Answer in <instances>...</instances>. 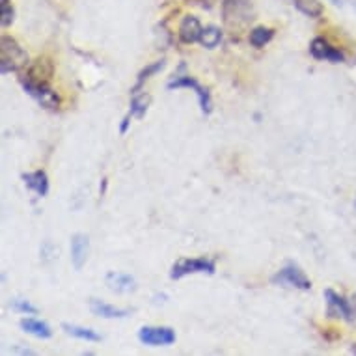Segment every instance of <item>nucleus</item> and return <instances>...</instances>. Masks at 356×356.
I'll list each match as a JSON object with an SVG mask.
<instances>
[{
    "label": "nucleus",
    "mask_w": 356,
    "mask_h": 356,
    "mask_svg": "<svg viewBox=\"0 0 356 356\" xmlns=\"http://www.w3.org/2000/svg\"><path fill=\"white\" fill-rule=\"evenodd\" d=\"M273 284L282 287H293V289H300V291H308L312 289V280H309L306 273H304L298 265L295 263H287L286 267H282L275 276H273Z\"/></svg>",
    "instance_id": "20e7f679"
},
{
    "label": "nucleus",
    "mask_w": 356,
    "mask_h": 356,
    "mask_svg": "<svg viewBox=\"0 0 356 356\" xmlns=\"http://www.w3.org/2000/svg\"><path fill=\"white\" fill-rule=\"evenodd\" d=\"M202 32H204V29H202L198 17H194V15H185L183 17L181 24H179V40L183 43H187V45L196 43L202 38Z\"/></svg>",
    "instance_id": "ddd939ff"
},
{
    "label": "nucleus",
    "mask_w": 356,
    "mask_h": 356,
    "mask_svg": "<svg viewBox=\"0 0 356 356\" xmlns=\"http://www.w3.org/2000/svg\"><path fill=\"white\" fill-rule=\"evenodd\" d=\"M90 309H92L94 316L103 317V319H123V317H127L133 312V309L129 308H118V306H112V304L97 300V298L90 300Z\"/></svg>",
    "instance_id": "9b49d317"
},
{
    "label": "nucleus",
    "mask_w": 356,
    "mask_h": 356,
    "mask_svg": "<svg viewBox=\"0 0 356 356\" xmlns=\"http://www.w3.org/2000/svg\"><path fill=\"white\" fill-rule=\"evenodd\" d=\"M330 2H332L334 6H341L343 4V0H330Z\"/></svg>",
    "instance_id": "393cba45"
},
{
    "label": "nucleus",
    "mask_w": 356,
    "mask_h": 356,
    "mask_svg": "<svg viewBox=\"0 0 356 356\" xmlns=\"http://www.w3.org/2000/svg\"><path fill=\"white\" fill-rule=\"evenodd\" d=\"M152 103V97L146 94H133V99H131V108H129V116L131 118H144L147 112V106Z\"/></svg>",
    "instance_id": "a211bd4d"
},
{
    "label": "nucleus",
    "mask_w": 356,
    "mask_h": 356,
    "mask_svg": "<svg viewBox=\"0 0 356 356\" xmlns=\"http://www.w3.org/2000/svg\"><path fill=\"white\" fill-rule=\"evenodd\" d=\"M129 123H131V116H125L123 118V122H122V127H120V133H122V135H125V133H127V127H129Z\"/></svg>",
    "instance_id": "b1692460"
},
{
    "label": "nucleus",
    "mask_w": 356,
    "mask_h": 356,
    "mask_svg": "<svg viewBox=\"0 0 356 356\" xmlns=\"http://www.w3.org/2000/svg\"><path fill=\"white\" fill-rule=\"evenodd\" d=\"M222 41V30L218 26H205L204 32H202V38H200V43L204 45L205 49H215L218 43Z\"/></svg>",
    "instance_id": "412c9836"
},
{
    "label": "nucleus",
    "mask_w": 356,
    "mask_h": 356,
    "mask_svg": "<svg viewBox=\"0 0 356 356\" xmlns=\"http://www.w3.org/2000/svg\"><path fill=\"white\" fill-rule=\"evenodd\" d=\"M293 4H295L298 12L312 19L319 17L323 13V4L319 0H293Z\"/></svg>",
    "instance_id": "aec40b11"
},
{
    "label": "nucleus",
    "mask_w": 356,
    "mask_h": 356,
    "mask_svg": "<svg viewBox=\"0 0 356 356\" xmlns=\"http://www.w3.org/2000/svg\"><path fill=\"white\" fill-rule=\"evenodd\" d=\"M29 65V54L17 41L10 35H2L0 40V73H17Z\"/></svg>",
    "instance_id": "f257e3e1"
},
{
    "label": "nucleus",
    "mask_w": 356,
    "mask_h": 356,
    "mask_svg": "<svg viewBox=\"0 0 356 356\" xmlns=\"http://www.w3.org/2000/svg\"><path fill=\"white\" fill-rule=\"evenodd\" d=\"M106 286L111 291H116V293H135L136 291V280L133 278L131 275H125V273H108L105 278Z\"/></svg>",
    "instance_id": "f8f14e48"
},
{
    "label": "nucleus",
    "mask_w": 356,
    "mask_h": 356,
    "mask_svg": "<svg viewBox=\"0 0 356 356\" xmlns=\"http://www.w3.org/2000/svg\"><path fill=\"white\" fill-rule=\"evenodd\" d=\"M62 328L65 330V334H70L76 339H84V341H101V336L92 328L79 327V325H70V323H64Z\"/></svg>",
    "instance_id": "f3484780"
},
{
    "label": "nucleus",
    "mask_w": 356,
    "mask_h": 356,
    "mask_svg": "<svg viewBox=\"0 0 356 356\" xmlns=\"http://www.w3.org/2000/svg\"><path fill=\"white\" fill-rule=\"evenodd\" d=\"M13 23V6L12 0H0V24L6 29Z\"/></svg>",
    "instance_id": "4be33fe9"
},
{
    "label": "nucleus",
    "mask_w": 356,
    "mask_h": 356,
    "mask_svg": "<svg viewBox=\"0 0 356 356\" xmlns=\"http://www.w3.org/2000/svg\"><path fill=\"white\" fill-rule=\"evenodd\" d=\"M21 328H23L26 334H32L35 338H41V339H49L53 336V330L49 327L47 323L41 321V319H35V317H24L21 319Z\"/></svg>",
    "instance_id": "2eb2a0df"
},
{
    "label": "nucleus",
    "mask_w": 356,
    "mask_h": 356,
    "mask_svg": "<svg viewBox=\"0 0 356 356\" xmlns=\"http://www.w3.org/2000/svg\"><path fill=\"white\" fill-rule=\"evenodd\" d=\"M175 338V330L170 327H142L138 332V339L147 347H168Z\"/></svg>",
    "instance_id": "423d86ee"
},
{
    "label": "nucleus",
    "mask_w": 356,
    "mask_h": 356,
    "mask_svg": "<svg viewBox=\"0 0 356 356\" xmlns=\"http://www.w3.org/2000/svg\"><path fill=\"white\" fill-rule=\"evenodd\" d=\"M175 88H191V90H194V94L198 95L200 108H202V112H204V114H211V112H213V101H211L209 90L202 86L194 76L191 75L175 76L174 81L168 82V90H175Z\"/></svg>",
    "instance_id": "39448f33"
},
{
    "label": "nucleus",
    "mask_w": 356,
    "mask_h": 356,
    "mask_svg": "<svg viewBox=\"0 0 356 356\" xmlns=\"http://www.w3.org/2000/svg\"><path fill=\"white\" fill-rule=\"evenodd\" d=\"M273 38H275V30L267 29V26H256V29L250 30V34H248L250 45L256 49L265 47Z\"/></svg>",
    "instance_id": "dca6fc26"
},
{
    "label": "nucleus",
    "mask_w": 356,
    "mask_h": 356,
    "mask_svg": "<svg viewBox=\"0 0 356 356\" xmlns=\"http://www.w3.org/2000/svg\"><path fill=\"white\" fill-rule=\"evenodd\" d=\"M350 353H355V355H356V343L353 345V347H350Z\"/></svg>",
    "instance_id": "a878e982"
},
{
    "label": "nucleus",
    "mask_w": 356,
    "mask_h": 356,
    "mask_svg": "<svg viewBox=\"0 0 356 356\" xmlns=\"http://www.w3.org/2000/svg\"><path fill=\"white\" fill-rule=\"evenodd\" d=\"M355 207H356V198H355Z\"/></svg>",
    "instance_id": "bb28decb"
},
{
    "label": "nucleus",
    "mask_w": 356,
    "mask_h": 356,
    "mask_svg": "<svg viewBox=\"0 0 356 356\" xmlns=\"http://www.w3.org/2000/svg\"><path fill=\"white\" fill-rule=\"evenodd\" d=\"M164 65H166V60H157V62H153V64H149L147 67H144V70L138 73V79H136V84L133 86V90H131V94H138L140 88L144 86V82H146L147 79H152V75L159 73Z\"/></svg>",
    "instance_id": "6ab92c4d"
},
{
    "label": "nucleus",
    "mask_w": 356,
    "mask_h": 356,
    "mask_svg": "<svg viewBox=\"0 0 356 356\" xmlns=\"http://www.w3.org/2000/svg\"><path fill=\"white\" fill-rule=\"evenodd\" d=\"M309 54L316 60H325V62H332V64H341V62H345V54L339 49L332 47L323 38H314L312 40V43H309Z\"/></svg>",
    "instance_id": "6e6552de"
},
{
    "label": "nucleus",
    "mask_w": 356,
    "mask_h": 356,
    "mask_svg": "<svg viewBox=\"0 0 356 356\" xmlns=\"http://www.w3.org/2000/svg\"><path fill=\"white\" fill-rule=\"evenodd\" d=\"M90 256V239L86 234H75L71 237V263L75 270H81Z\"/></svg>",
    "instance_id": "9d476101"
},
{
    "label": "nucleus",
    "mask_w": 356,
    "mask_h": 356,
    "mask_svg": "<svg viewBox=\"0 0 356 356\" xmlns=\"http://www.w3.org/2000/svg\"><path fill=\"white\" fill-rule=\"evenodd\" d=\"M327 300V316L332 319H343L347 323L356 321V300L355 298H345L334 289L325 291Z\"/></svg>",
    "instance_id": "7ed1b4c3"
},
{
    "label": "nucleus",
    "mask_w": 356,
    "mask_h": 356,
    "mask_svg": "<svg viewBox=\"0 0 356 356\" xmlns=\"http://www.w3.org/2000/svg\"><path fill=\"white\" fill-rule=\"evenodd\" d=\"M21 84H23L24 92L45 108H58L60 106L58 94L49 84H29V82H21Z\"/></svg>",
    "instance_id": "0eeeda50"
},
{
    "label": "nucleus",
    "mask_w": 356,
    "mask_h": 356,
    "mask_svg": "<svg viewBox=\"0 0 356 356\" xmlns=\"http://www.w3.org/2000/svg\"><path fill=\"white\" fill-rule=\"evenodd\" d=\"M51 79H53V64L47 58H40L30 65L26 75L21 76V82H29V84H49Z\"/></svg>",
    "instance_id": "1a4fd4ad"
},
{
    "label": "nucleus",
    "mask_w": 356,
    "mask_h": 356,
    "mask_svg": "<svg viewBox=\"0 0 356 356\" xmlns=\"http://www.w3.org/2000/svg\"><path fill=\"white\" fill-rule=\"evenodd\" d=\"M12 308L19 312V314H26V316H35L38 314V308H35L34 304H30L24 298H15L12 302Z\"/></svg>",
    "instance_id": "5701e85b"
},
{
    "label": "nucleus",
    "mask_w": 356,
    "mask_h": 356,
    "mask_svg": "<svg viewBox=\"0 0 356 356\" xmlns=\"http://www.w3.org/2000/svg\"><path fill=\"white\" fill-rule=\"evenodd\" d=\"M23 181L26 188H30L32 193H35L40 198H45L49 194V177L43 170H35V172H29L23 175Z\"/></svg>",
    "instance_id": "4468645a"
},
{
    "label": "nucleus",
    "mask_w": 356,
    "mask_h": 356,
    "mask_svg": "<svg viewBox=\"0 0 356 356\" xmlns=\"http://www.w3.org/2000/svg\"><path fill=\"white\" fill-rule=\"evenodd\" d=\"M216 263L209 257H181L174 263L170 278L181 280L188 275H215Z\"/></svg>",
    "instance_id": "f03ea898"
}]
</instances>
